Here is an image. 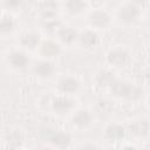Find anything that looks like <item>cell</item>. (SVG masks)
I'll use <instances>...</instances> for the list:
<instances>
[{
    "instance_id": "1",
    "label": "cell",
    "mask_w": 150,
    "mask_h": 150,
    "mask_svg": "<svg viewBox=\"0 0 150 150\" xmlns=\"http://www.w3.org/2000/svg\"><path fill=\"white\" fill-rule=\"evenodd\" d=\"M110 94L117 98L127 101H137L142 96V88L125 80H116V82L109 88Z\"/></svg>"
},
{
    "instance_id": "2",
    "label": "cell",
    "mask_w": 150,
    "mask_h": 150,
    "mask_svg": "<svg viewBox=\"0 0 150 150\" xmlns=\"http://www.w3.org/2000/svg\"><path fill=\"white\" fill-rule=\"evenodd\" d=\"M141 15V7L135 1H125L117 7L116 18L123 25H131L138 20Z\"/></svg>"
},
{
    "instance_id": "3",
    "label": "cell",
    "mask_w": 150,
    "mask_h": 150,
    "mask_svg": "<svg viewBox=\"0 0 150 150\" xmlns=\"http://www.w3.org/2000/svg\"><path fill=\"white\" fill-rule=\"evenodd\" d=\"M105 60L108 64L115 68H123L125 67L130 60H131V54L130 52L122 46H115L111 47L107 54H105Z\"/></svg>"
},
{
    "instance_id": "4",
    "label": "cell",
    "mask_w": 150,
    "mask_h": 150,
    "mask_svg": "<svg viewBox=\"0 0 150 150\" xmlns=\"http://www.w3.org/2000/svg\"><path fill=\"white\" fill-rule=\"evenodd\" d=\"M112 21L111 14L104 8H94L88 14V23L93 29H104L110 26Z\"/></svg>"
},
{
    "instance_id": "5",
    "label": "cell",
    "mask_w": 150,
    "mask_h": 150,
    "mask_svg": "<svg viewBox=\"0 0 150 150\" xmlns=\"http://www.w3.org/2000/svg\"><path fill=\"white\" fill-rule=\"evenodd\" d=\"M75 104L76 102L71 97H69L68 95L61 94V95L53 97L50 102V108L54 111V114L59 116H63L69 112H73L75 110Z\"/></svg>"
},
{
    "instance_id": "6",
    "label": "cell",
    "mask_w": 150,
    "mask_h": 150,
    "mask_svg": "<svg viewBox=\"0 0 150 150\" xmlns=\"http://www.w3.org/2000/svg\"><path fill=\"white\" fill-rule=\"evenodd\" d=\"M56 88L61 94L69 96V95L76 94L80 90L81 82L79 81L77 77H75L73 75H63V76L59 77V80L56 82Z\"/></svg>"
},
{
    "instance_id": "7",
    "label": "cell",
    "mask_w": 150,
    "mask_h": 150,
    "mask_svg": "<svg viewBox=\"0 0 150 150\" xmlns=\"http://www.w3.org/2000/svg\"><path fill=\"white\" fill-rule=\"evenodd\" d=\"M71 124L76 128V129H87L93 124L94 121V116L91 114V111L87 108H79L75 109L71 112Z\"/></svg>"
},
{
    "instance_id": "8",
    "label": "cell",
    "mask_w": 150,
    "mask_h": 150,
    "mask_svg": "<svg viewBox=\"0 0 150 150\" xmlns=\"http://www.w3.org/2000/svg\"><path fill=\"white\" fill-rule=\"evenodd\" d=\"M55 70H56L55 64L50 60H47V59H41V60L35 61L32 67L33 74L36 77L43 79V80L53 77V75L55 74Z\"/></svg>"
},
{
    "instance_id": "9",
    "label": "cell",
    "mask_w": 150,
    "mask_h": 150,
    "mask_svg": "<svg viewBox=\"0 0 150 150\" xmlns=\"http://www.w3.org/2000/svg\"><path fill=\"white\" fill-rule=\"evenodd\" d=\"M7 62L15 70H23L29 66V57L26 52L13 49L7 54Z\"/></svg>"
},
{
    "instance_id": "10",
    "label": "cell",
    "mask_w": 150,
    "mask_h": 150,
    "mask_svg": "<svg viewBox=\"0 0 150 150\" xmlns=\"http://www.w3.org/2000/svg\"><path fill=\"white\" fill-rule=\"evenodd\" d=\"M127 134V129L123 124L117 122H110L105 125L103 130V136L109 142H118L124 138Z\"/></svg>"
},
{
    "instance_id": "11",
    "label": "cell",
    "mask_w": 150,
    "mask_h": 150,
    "mask_svg": "<svg viewBox=\"0 0 150 150\" xmlns=\"http://www.w3.org/2000/svg\"><path fill=\"white\" fill-rule=\"evenodd\" d=\"M79 34L80 32H77V29H75L73 26L62 25L56 33V38L60 43L69 47L79 41Z\"/></svg>"
},
{
    "instance_id": "12",
    "label": "cell",
    "mask_w": 150,
    "mask_h": 150,
    "mask_svg": "<svg viewBox=\"0 0 150 150\" xmlns=\"http://www.w3.org/2000/svg\"><path fill=\"white\" fill-rule=\"evenodd\" d=\"M61 5L54 0H46L39 4V14L43 21L57 19Z\"/></svg>"
},
{
    "instance_id": "13",
    "label": "cell",
    "mask_w": 150,
    "mask_h": 150,
    "mask_svg": "<svg viewBox=\"0 0 150 150\" xmlns=\"http://www.w3.org/2000/svg\"><path fill=\"white\" fill-rule=\"evenodd\" d=\"M77 42L84 49H94L100 43V35L95 29L87 28L80 32Z\"/></svg>"
},
{
    "instance_id": "14",
    "label": "cell",
    "mask_w": 150,
    "mask_h": 150,
    "mask_svg": "<svg viewBox=\"0 0 150 150\" xmlns=\"http://www.w3.org/2000/svg\"><path fill=\"white\" fill-rule=\"evenodd\" d=\"M62 48L61 45L52 39H47V40H42L40 47H39V53L43 59L50 60L53 57H56L61 54Z\"/></svg>"
},
{
    "instance_id": "15",
    "label": "cell",
    "mask_w": 150,
    "mask_h": 150,
    "mask_svg": "<svg viewBox=\"0 0 150 150\" xmlns=\"http://www.w3.org/2000/svg\"><path fill=\"white\" fill-rule=\"evenodd\" d=\"M42 42L41 35L38 32L34 30H28L25 32L21 36H20V45L27 49V50H35L39 49L40 45Z\"/></svg>"
},
{
    "instance_id": "16",
    "label": "cell",
    "mask_w": 150,
    "mask_h": 150,
    "mask_svg": "<svg viewBox=\"0 0 150 150\" xmlns=\"http://www.w3.org/2000/svg\"><path fill=\"white\" fill-rule=\"evenodd\" d=\"M71 143V136L63 130H56L49 136V144L55 149H67Z\"/></svg>"
},
{
    "instance_id": "17",
    "label": "cell",
    "mask_w": 150,
    "mask_h": 150,
    "mask_svg": "<svg viewBox=\"0 0 150 150\" xmlns=\"http://www.w3.org/2000/svg\"><path fill=\"white\" fill-rule=\"evenodd\" d=\"M116 74L110 69H100L95 75V83L100 88L109 89L116 82Z\"/></svg>"
},
{
    "instance_id": "18",
    "label": "cell",
    "mask_w": 150,
    "mask_h": 150,
    "mask_svg": "<svg viewBox=\"0 0 150 150\" xmlns=\"http://www.w3.org/2000/svg\"><path fill=\"white\" fill-rule=\"evenodd\" d=\"M62 5H63L64 11L69 15H73V16L80 15L89 8V2L83 1V0H67Z\"/></svg>"
},
{
    "instance_id": "19",
    "label": "cell",
    "mask_w": 150,
    "mask_h": 150,
    "mask_svg": "<svg viewBox=\"0 0 150 150\" xmlns=\"http://www.w3.org/2000/svg\"><path fill=\"white\" fill-rule=\"evenodd\" d=\"M130 132L136 137H145L150 134V123L145 118H138L130 125Z\"/></svg>"
},
{
    "instance_id": "20",
    "label": "cell",
    "mask_w": 150,
    "mask_h": 150,
    "mask_svg": "<svg viewBox=\"0 0 150 150\" xmlns=\"http://www.w3.org/2000/svg\"><path fill=\"white\" fill-rule=\"evenodd\" d=\"M15 28V19L9 13H2L0 19V33L1 35L11 34Z\"/></svg>"
},
{
    "instance_id": "21",
    "label": "cell",
    "mask_w": 150,
    "mask_h": 150,
    "mask_svg": "<svg viewBox=\"0 0 150 150\" xmlns=\"http://www.w3.org/2000/svg\"><path fill=\"white\" fill-rule=\"evenodd\" d=\"M61 26H62V23L59 21V19H53V20L43 21V29L46 32H49V33H55L56 34Z\"/></svg>"
},
{
    "instance_id": "22",
    "label": "cell",
    "mask_w": 150,
    "mask_h": 150,
    "mask_svg": "<svg viewBox=\"0 0 150 150\" xmlns=\"http://www.w3.org/2000/svg\"><path fill=\"white\" fill-rule=\"evenodd\" d=\"M77 150H101L100 146L95 143H91V142H87V143H82Z\"/></svg>"
},
{
    "instance_id": "23",
    "label": "cell",
    "mask_w": 150,
    "mask_h": 150,
    "mask_svg": "<svg viewBox=\"0 0 150 150\" xmlns=\"http://www.w3.org/2000/svg\"><path fill=\"white\" fill-rule=\"evenodd\" d=\"M2 4H4V6H6V7L9 8V9H11V8H14V7H19V6L21 5V2L18 1V0H11V1H9V0H5Z\"/></svg>"
},
{
    "instance_id": "24",
    "label": "cell",
    "mask_w": 150,
    "mask_h": 150,
    "mask_svg": "<svg viewBox=\"0 0 150 150\" xmlns=\"http://www.w3.org/2000/svg\"><path fill=\"white\" fill-rule=\"evenodd\" d=\"M35 150H55V148L52 145H41V146L36 148Z\"/></svg>"
},
{
    "instance_id": "25",
    "label": "cell",
    "mask_w": 150,
    "mask_h": 150,
    "mask_svg": "<svg viewBox=\"0 0 150 150\" xmlns=\"http://www.w3.org/2000/svg\"><path fill=\"white\" fill-rule=\"evenodd\" d=\"M122 150H137V149H136V146H134L132 144H125V145L122 148Z\"/></svg>"
},
{
    "instance_id": "26",
    "label": "cell",
    "mask_w": 150,
    "mask_h": 150,
    "mask_svg": "<svg viewBox=\"0 0 150 150\" xmlns=\"http://www.w3.org/2000/svg\"><path fill=\"white\" fill-rule=\"evenodd\" d=\"M146 59H148V62L150 63V47L148 49V53H146Z\"/></svg>"
},
{
    "instance_id": "27",
    "label": "cell",
    "mask_w": 150,
    "mask_h": 150,
    "mask_svg": "<svg viewBox=\"0 0 150 150\" xmlns=\"http://www.w3.org/2000/svg\"><path fill=\"white\" fill-rule=\"evenodd\" d=\"M148 104H149V107H150V96L148 97Z\"/></svg>"
}]
</instances>
